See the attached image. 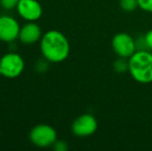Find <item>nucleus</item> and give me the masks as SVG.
<instances>
[{
  "mask_svg": "<svg viewBox=\"0 0 152 151\" xmlns=\"http://www.w3.org/2000/svg\"><path fill=\"white\" fill-rule=\"evenodd\" d=\"M40 50L44 57L50 62H62L69 54V42L63 33L50 30L40 38Z\"/></svg>",
  "mask_w": 152,
  "mask_h": 151,
  "instance_id": "nucleus-1",
  "label": "nucleus"
},
{
  "mask_svg": "<svg viewBox=\"0 0 152 151\" xmlns=\"http://www.w3.org/2000/svg\"><path fill=\"white\" fill-rule=\"evenodd\" d=\"M129 60V69L132 79L139 83L152 82V54L146 50L136 51Z\"/></svg>",
  "mask_w": 152,
  "mask_h": 151,
  "instance_id": "nucleus-2",
  "label": "nucleus"
},
{
  "mask_svg": "<svg viewBox=\"0 0 152 151\" xmlns=\"http://www.w3.org/2000/svg\"><path fill=\"white\" fill-rule=\"evenodd\" d=\"M24 71V60L17 53H8L0 59V75L6 78H17Z\"/></svg>",
  "mask_w": 152,
  "mask_h": 151,
  "instance_id": "nucleus-3",
  "label": "nucleus"
},
{
  "mask_svg": "<svg viewBox=\"0 0 152 151\" xmlns=\"http://www.w3.org/2000/svg\"><path fill=\"white\" fill-rule=\"evenodd\" d=\"M29 137L37 147H49L57 141V131L51 125L38 124L31 129Z\"/></svg>",
  "mask_w": 152,
  "mask_h": 151,
  "instance_id": "nucleus-4",
  "label": "nucleus"
},
{
  "mask_svg": "<svg viewBox=\"0 0 152 151\" xmlns=\"http://www.w3.org/2000/svg\"><path fill=\"white\" fill-rule=\"evenodd\" d=\"M112 48L117 56L124 58H130L137 50L134 39L125 32L114 35L112 39Z\"/></svg>",
  "mask_w": 152,
  "mask_h": 151,
  "instance_id": "nucleus-5",
  "label": "nucleus"
},
{
  "mask_svg": "<svg viewBox=\"0 0 152 151\" xmlns=\"http://www.w3.org/2000/svg\"><path fill=\"white\" fill-rule=\"evenodd\" d=\"M97 129V121L91 114H83L74 121L72 131L77 137H89Z\"/></svg>",
  "mask_w": 152,
  "mask_h": 151,
  "instance_id": "nucleus-6",
  "label": "nucleus"
},
{
  "mask_svg": "<svg viewBox=\"0 0 152 151\" xmlns=\"http://www.w3.org/2000/svg\"><path fill=\"white\" fill-rule=\"evenodd\" d=\"M18 12L28 22H35L42 17V8L36 0H20L17 6Z\"/></svg>",
  "mask_w": 152,
  "mask_h": 151,
  "instance_id": "nucleus-7",
  "label": "nucleus"
},
{
  "mask_svg": "<svg viewBox=\"0 0 152 151\" xmlns=\"http://www.w3.org/2000/svg\"><path fill=\"white\" fill-rule=\"evenodd\" d=\"M19 23L10 16L0 17V40L2 42H12L19 37L20 33Z\"/></svg>",
  "mask_w": 152,
  "mask_h": 151,
  "instance_id": "nucleus-8",
  "label": "nucleus"
},
{
  "mask_svg": "<svg viewBox=\"0 0 152 151\" xmlns=\"http://www.w3.org/2000/svg\"><path fill=\"white\" fill-rule=\"evenodd\" d=\"M42 30L34 22H29L20 29L19 38L25 44H32L42 38Z\"/></svg>",
  "mask_w": 152,
  "mask_h": 151,
  "instance_id": "nucleus-9",
  "label": "nucleus"
},
{
  "mask_svg": "<svg viewBox=\"0 0 152 151\" xmlns=\"http://www.w3.org/2000/svg\"><path fill=\"white\" fill-rule=\"evenodd\" d=\"M113 67L116 73H125L126 71L129 69V60H127V58H124V57H119L114 61Z\"/></svg>",
  "mask_w": 152,
  "mask_h": 151,
  "instance_id": "nucleus-10",
  "label": "nucleus"
},
{
  "mask_svg": "<svg viewBox=\"0 0 152 151\" xmlns=\"http://www.w3.org/2000/svg\"><path fill=\"white\" fill-rule=\"evenodd\" d=\"M139 6L138 0H120V7L126 12H132Z\"/></svg>",
  "mask_w": 152,
  "mask_h": 151,
  "instance_id": "nucleus-11",
  "label": "nucleus"
},
{
  "mask_svg": "<svg viewBox=\"0 0 152 151\" xmlns=\"http://www.w3.org/2000/svg\"><path fill=\"white\" fill-rule=\"evenodd\" d=\"M20 0H0V4L4 9H12L17 7Z\"/></svg>",
  "mask_w": 152,
  "mask_h": 151,
  "instance_id": "nucleus-12",
  "label": "nucleus"
},
{
  "mask_svg": "<svg viewBox=\"0 0 152 151\" xmlns=\"http://www.w3.org/2000/svg\"><path fill=\"white\" fill-rule=\"evenodd\" d=\"M138 4L144 12H152V0H138Z\"/></svg>",
  "mask_w": 152,
  "mask_h": 151,
  "instance_id": "nucleus-13",
  "label": "nucleus"
},
{
  "mask_svg": "<svg viewBox=\"0 0 152 151\" xmlns=\"http://www.w3.org/2000/svg\"><path fill=\"white\" fill-rule=\"evenodd\" d=\"M53 146H54L55 150H57V151H65V150H67V148H68L67 144L64 141H56Z\"/></svg>",
  "mask_w": 152,
  "mask_h": 151,
  "instance_id": "nucleus-14",
  "label": "nucleus"
},
{
  "mask_svg": "<svg viewBox=\"0 0 152 151\" xmlns=\"http://www.w3.org/2000/svg\"><path fill=\"white\" fill-rule=\"evenodd\" d=\"M144 37H145V42H146L147 49L152 50V29L146 33V35H145Z\"/></svg>",
  "mask_w": 152,
  "mask_h": 151,
  "instance_id": "nucleus-15",
  "label": "nucleus"
}]
</instances>
